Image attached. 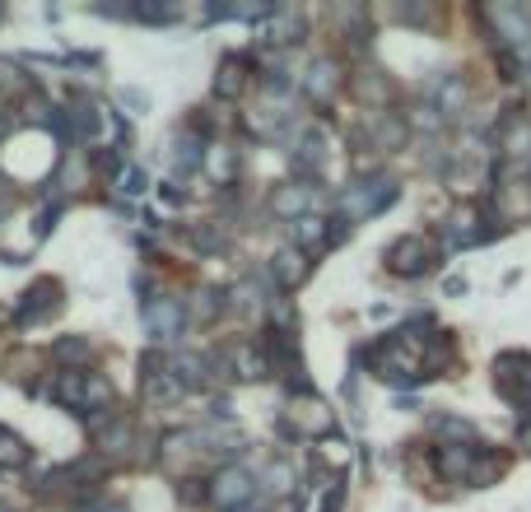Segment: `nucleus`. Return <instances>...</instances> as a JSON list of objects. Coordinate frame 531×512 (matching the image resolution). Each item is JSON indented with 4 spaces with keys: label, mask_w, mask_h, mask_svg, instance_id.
I'll use <instances>...</instances> for the list:
<instances>
[{
    "label": "nucleus",
    "mask_w": 531,
    "mask_h": 512,
    "mask_svg": "<svg viewBox=\"0 0 531 512\" xmlns=\"http://www.w3.org/2000/svg\"><path fill=\"white\" fill-rule=\"evenodd\" d=\"M0 512H5V508H0Z\"/></svg>",
    "instance_id": "12"
},
{
    "label": "nucleus",
    "mask_w": 531,
    "mask_h": 512,
    "mask_svg": "<svg viewBox=\"0 0 531 512\" xmlns=\"http://www.w3.org/2000/svg\"><path fill=\"white\" fill-rule=\"evenodd\" d=\"M429 261H424V243L420 238H401V243L392 247V270H401V275H415V270H424Z\"/></svg>",
    "instance_id": "4"
},
{
    "label": "nucleus",
    "mask_w": 531,
    "mask_h": 512,
    "mask_svg": "<svg viewBox=\"0 0 531 512\" xmlns=\"http://www.w3.org/2000/svg\"><path fill=\"white\" fill-rule=\"evenodd\" d=\"M215 94L219 98L243 94V61H238V56H233V61H224V70H219V80H215Z\"/></svg>",
    "instance_id": "6"
},
{
    "label": "nucleus",
    "mask_w": 531,
    "mask_h": 512,
    "mask_svg": "<svg viewBox=\"0 0 531 512\" xmlns=\"http://www.w3.org/2000/svg\"><path fill=\"white\" fill-rule=\"evenodd\" d=\"M61 284L56 280H42L38 289H28L24 294V308H19V322H47L56 308H61Z\"/></svg>",
    "instance_id": "3"
},
{
    "label": "nucleus",
    "mask_w": 531,
    "mask_h": 512,
    "mask_svg": "<svg viewBox=\"0 0 531 512\" xmlns=\"http://www.w3.org/2000/svg\"><path fill=\"white\" fill-rule=\"evenodd\" d=\"M122 191H131V196H136V191H145V177H140V173H126L122 177Z\"/></svg>",
    "instance_id": "11"
},
{
    "label": "nucleus",
    "mask_w": 531,
    "mask_h": 512,
    "mask_svg": "<svg viewBox=\"0 0 531 512\" xmlns=\"http://www.w3.org/2000/svg\"><path fill=\"white\" fill-rule=\"evenodd\" d=\"M308 89H313L317 98H327L331 89H336V66H327V61H322V66L313 70V80H308Z\"/></svg>",
    "instance_id": "9"
},
{
    "label": "nucleus",
    "mask_w": 531,
    "mask_h": 512,
    "mask_svg": "<svg viewBox=\"0 0 531 512\" xmlns=\"http://www.w3.org/2000/svg\"><path fill=\"white\" fill-rule=\"evenodd\" d=\"M56 354H61V359H70V364H89V359H94V350H89L84 340H61V345H56Z\"/></svg>",
    "instance_id": "10"
},
{
    "label": "nucleus",
    "mask_w": 531,
    "mask_h": 512,
    "mask_svg": "<svg viewBox=\"0 0 531 512\" xmlns=\"http://www.w3.org/2000/svg\"><path fill=\"white\" fill-rule=\"evenodd\" d=\"M303 205H308V191H303V187L275 191V210H280V215H299Z\"/></svg>",
    "instance_id": "8"
},
{
    "label": "nucleus",
    "mask_w": 531,
    "mask_h": 512,
    "mask_svg": "<svg viewBox=\"0 0 531 512\" xmlns=\"http://www.w3.org/2000/svg\"><path fill=\"white\" fill-rule=\"evenodd\" d=\"M145 322L159 340H173L182 331V298H150L145 303Z\"/></svg>",
    "instance_id": "2"
},
{
    "label": "nucleus",
    "mask_w": 531,
    "mask_h": 512,
    "mask_svg": "<svg viewBox=\"0 0 531 512\" xmlns=\"http://www.w3.org/2000/svg\"><path fill=\"white\" fill-rule=\"evenodd\" d=\"M0 466H10V471H19V466H28V447L14 438V433L0 429Z\"/></svg>",
    "instance_id": "7"
},
{
    "label": "nucleus",
    "mask_w": 531,
    "mask_h": 512,
    "mask_svg": "<svg viewBox=\"0 0 531 512\" xmlns=\"http://www.w3.org/2000/svg\"><path fill=\"white\" fill-rule=\"evenodd\" d=\"M275 275H280V284H299L303 275H308L303 252H280V256H275Z\"/></svg>",
    "instance_id": "5"
},
{
    "label": "nucleus",
    "mask_w": 531,
    "mask_h": 512,
    "mask_svg": "<svg viewBox=\"0 0 531 512\" xmlns=\"http://www.w3.org/2000/svg\"><path fill=\"white\" fill-rule=\"evenodd\" d=\"M252 494H257V485H252V475L238 471V466L219 471L215 485H210V499H215L219 508H247V503H252Z\"/></svg>",
    "instance_id": "1"
}]
</instances>
